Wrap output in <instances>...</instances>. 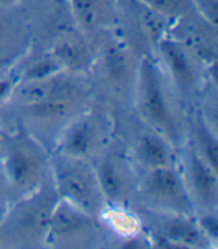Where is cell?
<instances>
[{
	"label": "cell",
	"instance_id": "1",
	"mask_svg": "<svg viewBox=\"0 0 218 249\" xmlns=\"http://www.w3.org/2000/svg\"><path fill=\"white\" fill-rule=\"evenodd\" d=\"M54 175L60 196L84 212L96 216L100 212L103 196L96 172L84 158L61 154L54 161Z\"/></svg>",
	"mask_w": 218,
	"mask_h": 249
},
{
	"label": "cell",
	"instance_id": "2",
	"mask_svg": "<svg viewBox=\"0 0 218 249\" xmlns=\"http://www.w3.org/2000/svg\"><path fill=\"white\" fill-rule=\"evenodd\" d=\"M141 107L148 121L159 131L177 139V124L167 103L162 75L156 64L144 60L139 67Z\"/></svg>",
	"mask_w": 218,
	"mask_h": 249
},
{
	"label": "cell",
	"instance_id": "3",
	"mask_svg": "<svg viewBox=\"0 0 218 249\" xmlns=\"http://www.w3.org/2000/svg\"><path fill=\"white\" fill-rule=\"evenodd\" d=\"M142 194L157 205L172 208L182 215L190 211L188 194L173 166L149 169L142 182Z\"/></svg>",
	"mask_w": 218,
	"mask_h": 249
},
{
	"label": "cell",
	"instance_id": "4",
	"mask_svg": "<svg viewBox=\"0 0 218 249\" xmlns=\"http://www.w3.org/2000/svg\"><path fill=\"white\" fill-rule=\"evenodd\" d=\"M3 170L17 188L30 190L42 175V157L26 139H12L2 155Z\"/></svg>",
	"mask_w": 218,
	"mask_h": 249
},
{
	"label": "cell",
	"instance_id": "5",
	"mask_svg": "<svg viewBox=\"0 0 218 249\" xmlns=\"http://www.w3.org/2000/svg\"><path fill=\"white\" fill-rule=\"evenodd\" d=\"M93 218L94 216L84 212L73 203L63 198L51 209L48 231L55 239L81 234L93 227Z\"/></svg>",
	"mask_w": 218,
	"mask_h": 249
},
{
	"label": "cell",
	"instance_id": "6",
	"mask_svg": "<svg viewBox=\"0 0 218 249\" xmlns=\"http://www.w3.org/2000/svg\"><path fill=\"white\" fill-rule=\"evenodd\" d=\"M79 93L81 88L72 79L63 76V73L60 72L45 79L27 81V84L21 89V97H24L27 103L45 99L75 100Z\"/></svg>",
	"mask_w": 218,
	"mask_h": 249
},
{
	"label": "cell",
	"instance_id": "7",
	"mask_svg": "<svg viewBox=\"0 0 218 249\" xmlns=\"http://www.w3.org/2000/svg\"><path fill=\"white\" fill-rule=\"evenodd\" d=\"M99 142V128L90 118H79L64 131L61 139V154L85 158L91 154Z\"/></svg>",
	"mask_w": 218,
	"mask_h": 249
},
{
	"label": "cell",
	"instance_id": "8",
	"mask_svg": "<svg viewBox=\"0 0 218 249\" xmlns=\"http://www.w3.org/2000/svg\"><path fill=\"white\" fill-rule=\"evenodd\" d=\"M188 170L193 190L198 198L208 208L217 205L218 185H217V170H214L199 152H191L188 157Z\"/></svg>",
	"mask_w": 218,
	"mask_h": 249
},
{
	"label": "cell",
	"instance_id": "9",
	"mask_svg": "<svg viewBox=\"0 0 218 249\" xmlns=\"http://www.w3.org/2000/svg\"><path fill=\"white\" fill-rule=\"evenodd\" d=\"M138 161L149 169L173 166V151L169 142L157 133H146L138 141L135 149Z\"/></svg>",
	"mask_w": 218,
	"mask_h": 249
},
{
	"label": "cell",
	"instance_id": "10",
	"mask_svg": "<svg viewBox=\"0 0 218 249\" xmlns=\"http://www.w3.org/2000/svg\"><path fill=\"white\" fill-rule=\"evenodd\" d=\"M200 229L182 213L180 216H169L162 224L159 240L166 242V248H191L200 243Z\"/></svg>",
	"mask_w": 218,
	"mask_h": 249
},
{
	"label": "cell",
	"instance_id": "11",
	"mask_svg": "<svg viewBox=\"0 0 218 249\" xmlns=\"http://www.w3.org/2000/svg\"><path fill=\"white\" fill-rule=\"evenodd\" d=\"M159 48L169 64L173 79L182 89H190L194 85V71L181 43L164 37L159 42Z\"/></svg>",
	"mask_w": 218,
	"mask_h": 249
},
{
	"label": "cell",
	"instance_id": "12",
	"mask_svg": "<svg viewBox=\"0 0 218 249\" xmlns=\"http://www.w3.org/2000/svg\"><path fill=\"white\" fill-rule=\"evenodd\" d=\"M96 176L103 198H106L109 203L120 201L124 193V179L111 157H106L100 161L96 170Z\"/></svg>",
	"mask_w": 218,
	"mask_h": 249
},
{
	"label": "cell",
	"instance_id": "13",
	"mask_svg": "<svg viewBox=\"0 0 218 249\" xmlns=\"http://www.w3.org/2000/svg\"><path fill=\"white\" fill-rule=\"evenodd\" d=\"M53 57L61 64L63 69H71V71H79L89 64L90 55L89 50L79 42L73 40H61L54 47Z\"/></svg>",
	"mask_w": 218,
	"mask_h": 249
},
{
	"label": "cell",
	"instance_id": "14",
	"mask_svg": "<svg viewBox=\"0 0 218 249\" xmlns=\"http://www.w3.org/2000/svg\"><path fill=\"white\" fill-rule=\"evenodd\" d=\"M136 15L139 19V24L144 29L146 37L159 45V42L162 39H164L166 30H167V22H166V17L162 15L160 12L154 11L152 8H149L148 5H145L142 0H139L136 5Z\"/></svg>",
	"mask_w": 218,
	"mask_h": 249
},
{
	"label": "cell",
	"instance_id": "15",
	"mask_svg": "<svg viewBox=\"0 0 218 249\" xmlns=\"http://www.w3.org/2000/svg\"><path fill=\"white\" fill-rule=\"evenodd\" d=\"M71 5L73 15L82 29L94 30L100 24L103 15L102 0H71Z\"/></svg>",
	"mask_w": 218,
	"mask_h": 249
},
{
	"label": "cell",
	"instance_id": "16",
	"mask_svg": "<svg viewBox=\"0 0 218 249\" xmlns=\"http://www.w3.org/2000/svg\"><path fill=\"white\" fill-rule=\"evenodd\" d=\"M105 67L106 72L114 82L127 84L132 75L130 63L126 53L118 47H109L105 53Z\"/></svg>",
	"mask_w": 218,
	"mask_h": 249
},
{
	"label": "cell",
	"instance_id": "17",
	"mask_svg": "<svg viewBox=\"0 0 218 249\" xmlns=\"http://www.w3.org/2000/svg\"><path fill=\"white\" fill-rule=\"evenodd\" d=\"M72 100H63V99H45L27 103V112L39 120H55L61 118L69 112Z\"/></svg>",
	"mask_w": 218,
	"mask_h": 249
},
{
	"label": "cell",
	"instance_id": "18",
	"mask_svg": "<svg viewBox=\"0 0 218 249\" xmlns=\"http://www.w3.org/2000/svg\"><path fill=\"white\" fill-rule=\"evenodd\" d=\"M196 136H198V143L200 146V155L203 157V160L214 169L217 170L218 166V143L214 133L208 127V124L202 120L198 118L196 123Z\"/></svg>",
	"mask_w": 218,
	"mask_h": 249
},
{
	"label": "cell",
	"instance_id": "19",
	"mask_svg": "<svg viewBox=\"0 0 218 249\" xmlns=\"http://www.w3.org/2000/svg\"><path fill=\"white\" fill-rule=\"evenodd\" d=\"M145 5L160 12L166 18L172 17H184L190 11L188 0H142Z\"/></svg>",
	"mask_w": 218,
	"mask_h": 249
},
{
	"label": "cell",
	"instance_id": "20",
	"mask_svg": "<svg viewBox=\"0 0 218 249\" xmlns=\"http://www.w3.org/2000/svg\"><path fill=\"white\" fill-rule=\"evenodd\" d=\"M63 71L61 64L51 55L47 58H42L37 63H33L30 69L26 72V81H39L60 73Z\"/></svg>",
	"mask_w": 218,
	"mask_h": 249
},
{
	"label": "cell",
	"instance_id": "21",
	"mask_svg": "<svg viewBox=\"0 0 218 249\" xmlns=\"http://www.w3.org/2000/svg\"><path fill=\"white\" fill-rule=\"evenodd\" d=\"M194 8L198 9L200 17L208 22V24L214 26L217 24V5L218 0H191Z\"/></svg>",
	"mask_w": 218,
	"mask_h": 249
},
{
	"label": "cell",
	"instance_id": "22",
	"mask_svg": "<svg viewBox=\"0 0 218 249\" xmlns=\"http://www.w3.org/2000/svg\"><path fill=\"white\" fill-rule=\"evenodd\" d=\"M200 230L205 231L206 237L217 240L218 236V222L214 215H205L200 221Z\"/></svg>",
	"mask_w": 218,
	"mask_h": 249
},
{
	"label": "cell",
	"instance_id": "23",
	"mask_svg": "<svg viewBox=\"0 0 218 249\" xmlns=\"http://www.w3.org/2000/svg\"><path fill=\"white\" fill-rule=\"evenodd\" d=\"M12 84L11 81H0V99H3L8 96V93L11 91Z\"/></svg>",
	"mask_w": 218,
	"mask_h": 249
},
{
	"label": "cell",
	"instance_id": "24",
	"mask_svg": "<svg viewBox=\"0 0 218 249\" xmlns=\"http://www.w3.org/2000/svg\"><path fill=\"white\" fill-rule=\"evenodd\" d=\"M18 2V0H0V6H3V5H11V3H15Z\"/></svg>",
	"mask_w": 218,
	"mask_h": 249
},
{
	"label": "cell",
	"instance_id": "25",
	"mask_svg": "<svg viewBox=\"0 0 218 249\" xmlns=\"http://www.w3.org/2000/svg\"><path fill=\"white\" fill-rule=\"evenodd\" d=\"M0 33H2V26H0Z\"/></svg>",
	"mask_w": 218,
	"mask_h": 249
}]
</instances>
